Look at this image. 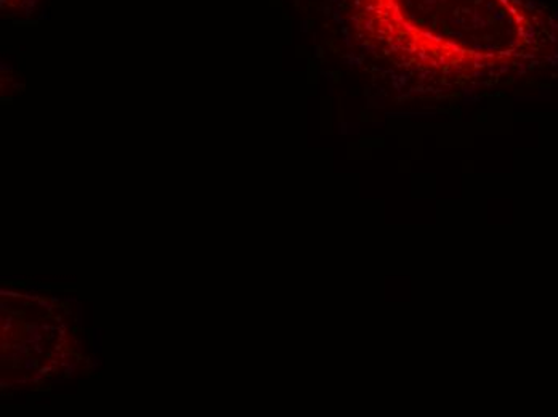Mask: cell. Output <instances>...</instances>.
Wrapping results in <instances>:
<instances>
[{
    "mask_svg": "<svg viewBox=\"0 0 558 417\" xmlns=\"http://www.w3.org/2000/svg\"><path fill=\"white\" fill-rule=\"evenodd\" d=\"M373 13L391 50L430 60L432 66H504L531 59L544 22L523 0H373Z\"/></svg>",
    "mask_w": 558,
    "mask_h": 417,
    "instance_id": "obj_1",
    "label": "cell"
}]
</instances>
